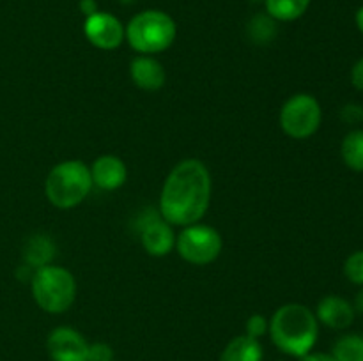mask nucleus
Masks as SVG:
<instances>
[{"label":"nucleus","mask_w":363,"mask_h":361,"mask_svg":"<svg viewBox=\"0 0 363 361\" xmlns=\"http://www.w3.org/2000/svg\"><path fill=\"white\" fill-rule=\"evenodd\" d=\"M351 84L357 91L363 92V57L358 59L351 67Z\"/></svg>","instance_id":"23"},{"label":"nucleus","mask_w":363,"mask_h":361,"mask_svg":"<svg viewBox=\"0 0 363 361\" xmlns=\"http://www.w3.org/2000/svg\"><path fill=\"white\" fill-rule=\"evenodd\" d=\"M176 250L188 264L208 265L222 253L223 239L218 230L199 222L181 227V232L176 236Z\"/></svg>","instance_id":"7"},{"label":"nucleus","mask_w":363,"mask_h":361,"mask_svg":"<svg viewBox=\"0 0 363 361\" xmlns=\"http://www.w3.org/2000/svg\"><path fill=\"white\" fill-rule=\"evenodd\" d=\"M211 173L201 159L188 158L177 163L163 183L158 211L170 225L199 223L211 204Z\"/></svg>","instance_id":"1"},{"label":"nucleus","mask_w":363,"mask_h":361,"mask_svg":"<svg viewBox=\"0 0 363 361\" xmlns=\"http://www.w3.org/2000/svg\"><path fill=\"white\" fill-rule=\"evenodd\" d=\"M362 120H363V119H362Z\"/></svg>","instance_id":"29"},{"label":"nucleus","mask_w":363,"mask_h":361,"mask_svg":"<svg viewBox=\"0 0 363 361\" xmlns=\"http://www.w3.org/2000/svg\"><path fill=\"white\" fill-rule=\"evenodd\" d=\"M300 361H337V360L330 353H314V350H312V353H308L307 356L301 357Z\"/></svg>","instance_id":"25"},{"label":"nucleus","mask_w":363,"mask_h":361,"mask_svg":"<svg viewBox=\"0 0 363 361\" xmlns=\"http://www.w3.org/2000/svg\"><path fill=\"white\" fill-rule=\"evenodd\" d=\"M344 276L353 285L363 287V250H357L344 262Z\"/></svg>","instance_id":"20"},{"label":"nucleus","mask_w":363,"mask_h":361,"mask_svg":"<svg viewBox=\"0 0 363 361\" xmlns=\"http://www.w3.org/2000/svg\"><path fill=\"white\" fill-rule=\"evenodd\" d=\"M131 81L142 91H158L165 85L167 74L152 55H137L130 64Z\"/></svg>","instance_id":"13"},{"label":"nucleus","mask_w":363,"mask_h":361,"mask_svg":"<svg viewBox=\"0 0 363 361\" xmlns=\"http://www.w3.org/2000/svg\"><path fill=\"white\" fill-rule=\"evenodd\" d=\"M46 349L52 361H87L89 342L74 328L59 326L50 331Z\"/></svg>","instance_id":"10"},{"label":"nucleus","mask_w":363,"mask_h":361,"mask_svg":"<svg viewBox=\"0 0 363 361\" xmlns=\"http://www.w3.org/2000/svg\"><path fill=\"white\" fill-rule=\"evenodd\" d=\"M330 354L337 361H363V335L346 333V335L339 336Z\"/></svg>","instance_id":"18"},{"label":"nucleus","mask_w":363,"mask_h":361,"mask_svg":"<svg viewBox=\"0 0 363 361\" xmlns=\"http://www.w3.org/2000/svg\"><path fill=\"white\" fill-rule=\"evenodd\" d=\"M353 306H354V311H357V314L363 315V287L360 290H358L357 296H354Z\"/></svg>","instance_id":"27"},{"label":"nucleus","mask_w":363,"mask_h":361,"mask_svg":"<svg viewBox=\"0 0 363 361\" xmlns=\"http://www.w3.org/2000/svg\"><path fill=\"white\" fill-rule=\"evenodd\" d=\"M264 349L261 340L248 335L234 336L220 354V361H262Z\"/></svg>","instance_id":"14"},{"label":"nucleus","mask_w":363,"mask_h":361,"mask_svg":"<svg viewBox=\"0 0 363 361\" xmlns=\"http://www.w3.org/2000/svg\"><path fill=\"white\" fill-rule=\"evenodd\" d=\"M268 329H269V319H266L262 314H254L247 319V324H245V335L261 340L262 336L268 335Z\"/></svg>","instance_id":"21"},{"label":"nucleus","mask_w":363,"mask_h":361,"mask_svg":"<svg viewBox=\"0 0 363 361\" xmlns=\"http://www.w3.org/2000/svg\"><path fill=\"white\" fill-rule=\"evenodd\" d=\"M84 34L87 41L99 50H116L126 39L124 25L119 18L103 11H96L85 18Z\"/></svg>","instance_id":"9"},{"label":"nucleus","mask_w":363,"mask_h":361,"mask_svg":"<svg viewBox=\"0 0 363 361\" xmlns=\"http://www.w3.org/2000/svg\"><path fill=\"white\" fill-rule=\"evenodd\" d=\"M344 165L353 172H363V130H353L340 144Z\"/></svg>","instance_id":"17"},{"label":"nucleus","mask_w":363,"mask_h":361,"mask_svg":"<svg viewBox=\"0 0 363 361\" xmlns=\"http://www.w3.org/2000/svg\"><path fill=\"white\" fill-rule=\"evenodd\" d=\"M323 122L321 103L307 92L291 96L280 110V127L287 137L305 140L318 133Z\"/></svg>","instance_id":"6"},{"label":"nucleus","mask_w":363,"mask_h":361,"mask_svg":"<svg viewBox=\"0 0 363 361\" xmlns=\"http://www.w3.org/2000/svg\"><path fill=\"white\" fill-rule=\"evenodd\" d=\"M354 23H357V28L360 30V34L363 35V6L357 11V14H354Z\"/></svg>","instance_id":"28"},{"label":"nucleus","mask_w":363,"mask_h":361,"mask_svg":"<svg viewBox=\"0 0 363 361\" xmlns=\"http://www.w3.org/2000/svg\"><path fill=\"white\" fill-rule=\"evenodd\" d=\"M126 41L138 55H155L172 46L177 27L172 16L160 9H145L135 14L124 27Z\"/></svg>","instance_id":"3"},{"label":"nucleus","mask_w":363,"mask_h":361,"mask_svg":"<svg viewBox=\"0 0 363 361\" xmlns=\"http://www.w3.org/2000/svg\"><path fill=\"white\" fill-rule=\"evenodd\" d=\"M80 9L85 14V18H87L98 11V4H96V0H80Z\"/></svg>","instance_id":"26"},{"label":"nucleus","mask_w":363,"mask_h":361,"mask_svg":"<svg viewBox=\"0 0 363 361\" xmlns=\"http://www.w3.org/2000/svg\"><path fill=\"white\" fill-rule=\"evenodd\" d=\"M248 35L257 45H266V42L273 41L277 35V20H273L268 13L257 14L248 23Z\"/></svg>","instance_id":"19"},{"label":"nucleus","mask_w":363,"mask_h":361,"mask_svg":"<svg viewBox=\"0 0 363 361\" xmlns=\"http://www.w3.org/2000/svg\"><path fill=\"white\" fill-rule=\"evenodd\" d=\"M314 314L318 317L319 324H323L325 328L335 329V331L347 329L354 322V317H357L353 303L344 299L342 296H337V294H328V296L323 297L318 303Z\"/></svg>","instance_id":"11"},{"label":"nucleus","mask_w":363,"mask_h":361,"mask_svg":"<svg viewBox=\"0 0 363 361\" xmlns=\"http://www.w3.org/2000/svg\"><path fill=\"white\" fill-rule=\"evenodd\" d=\"M30 290L35 304L52 315L69 310L77 297V280L73 273L60 265H43L32 273Z\"/></svg>","instance_id":"5"},{"label":"nucleus","mask_w":363,"mask_h":361,"mask_svg":"<svg viewBox=\"0 0 363 361\" xmlns=\"http://www.w3.org/2000/svg\"><path fill=\"white\" fill-rule=\"evenodd\" d=\"M319 326L314 310L301 303H287L272 315L268 335L280 353L301 360L314 350Z\"/></svg>","instance_id":"2"},{"label":"nucleus","mask_w":363,"mask_h":361,"mask_svg":"<svg viewBox=\"0 0 363 361\" xmlns=\"http://www.w3.org/2000/svg\"><path fill=\"white\" fill-rule=\"evenodd\" d=\"M91 168L80 159L60 161L48 172L45 195L57 209H73L80 205L92 191Z\"/></svg>","instance_id":"4"},{"label":"nucleus","mask_w":363,"mask_h":361,"mask_svg":"<svg viewBox=\"0 0 363 361\" xmlns=\"http://www.w3.org/2000/svg\"><path fill=\"white\" fill-rule=\"evenodd\" d=\"M25 262L28 268L35 269L43 268V265L52 264V258L55 255V244L45 234H35L25 244Z\"/></svg>","instance_id":"15"},{"label":"nucleus","mask_w":363,"mask_h":361,"mask_svg":"<svg viewBox=\"0 0 363 361\" xmlns=\"http://www.w3.org/2000/svg\"><path fill=\"white\" fill-rule=\"evenodd\" d=\"M87 361H113V349L105 342L89 343Z\"/></svg>","instance_id":"22"},{"label":"nucleus","mask_w":363,"mask_h":361,"mask_svg":"<svg viewBox=\"0 0 363 361\" xmlns=\"http://www.w3.org/2000/svg\"><path fill=\"white\" fill-rule=\"evenodd\" d=\"M266 13L277 21H294L308 11L312 0H264Z\"/></svg>","instance_id":"16"},{"label":"nucleus","mask_w":363,"mask_h":361,"mask_svg":"<svg viewBox=\"0 0 363 361\" xmlns=\"http://www.w3.org/2000/svg\"><path fill=\"white\" fill-rule=\"evenodd\" d=\"M138 236L144 250L152 257H165L176 248L172 225L151 207L138 214Z\"/></svg>","instance_id":"8"},{"label":"nucleus","mask_w":363,"mask_h":361,"mask_svg":"<svg viewBox=\"0 0 363 361\" xmlns=\"http://www.w3.org/2000/svg\"><path fill=\"white\" fill-rule=\"evenodd\" d=\"M342 119L346 122H357L358 119H363V108L358 105H347L342 108Z\"/></svg>","instance_id":"24"},{"label":"nucleus","mask_w":363,"mask_h":361,"mask_svg":"<svg viewBox=\"0 0 363 361\" xmlns=\"http://www.w3.org/2000/svg\"><path fill=\"white\" fill-rule=\"evenodd\" d=\"M92 184L103 191H116L126 183L128 168L126 163L113 154H103L94 159L91 166Z\"/></svg>","instance_id":"12"}]
</instances>
